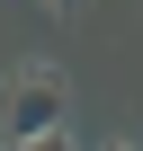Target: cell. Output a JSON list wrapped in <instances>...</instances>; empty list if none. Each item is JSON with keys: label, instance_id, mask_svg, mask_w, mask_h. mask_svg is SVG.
Wrapping results in <instances>:
<instances>
[{"label": "cell", "instance_id": "2", "mask_svg": "<svg viewBox=\"0 0 143 151\" xmlns=\"http://www.w3.org/2000/svg\"><path fill=\"white\" fill-rule=\"evenodd\" d=\"M27 151H72V133H45V142H27Z\"/></svg>", "mask_w": 143, "mask_h": 151}, {"label": "cell", "instance_id": "1", "mask_svg": "<svg viewBox=\"0 0 143 151\" xmlns=\"http://www.w3.org/2000/svg\"><path fill=\"white\" fill-rule=\"evenodd\" d=\"M63 71L54 62H27V71H9V89H0V142L9 151H27V142H45V133H63Z\"/></svg>", "mask_w": 143, "mask_h": 151}, {"label": "cell", "instance_id": "3", "mask_svg": "<svg viewBox=\"0 0 143 151\" xmlns=\"http://www.w3.org/2000/svg\"><path fill=\"white\" fill-rule=\"evenodd\" d=\"M107 151H125V142H107Z\"/></svg>", "mask_w": 143, "mask_h": 151}, {"label": "cell", "instance_id": "4", "mask_svg": "<svg viewBox=\"0 0 143 151\" xmlns=\"http://www.w3.org/2000/svg\"><path fill=\"white\" fill-rule=\"evenodd\" d=\"M0 151H9V142H0Z\"/></svg>", "mask_w": 143, "mask_h": 151}]
</instances>
